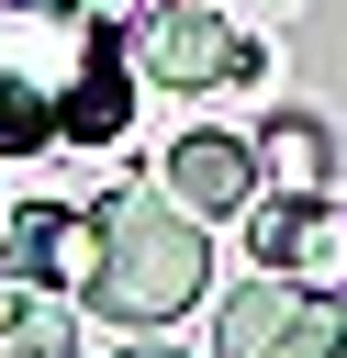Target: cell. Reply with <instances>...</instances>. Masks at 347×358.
<instances>
[{
	"instance_id": "1",
	"label": "cell",
	"mask_w": 347,
	"mask_h": 358,
	"mask_svg": "<svg viewBox=\"0 0 347 358\" xmlns=\"http://www.w3.org/2000/svg\"><path fill=\"white\" fill-rule=\"evenodd\" d=\"M90 224H101L90 313H112V324H168V313H190V302H201V280H213L201 213H179L157 179H146V190H112Z\"/></svg>"
},
{
	"instance_id": "2",
	"label": "cell",
	"mask_w": 347,
	"mask_h": 358,
	"mask_svg": "<svg viewBox=\"0 0 347 358\" xmlns=\"http://www.w3.org/2000/svg\"><path fill=\"white\" fill-rule=\"evenodd\" d=\"M213 358H347V313H336V291L269 268L213 313Z\"/></svg>"
},
{
	"instance_id": "3",
	"label": "cell",
	"mask_w": 347,
	"mask_h": 358,
	"mask_svg": "<svg viewBox=\"0 0 347 358\" xmlns=\"http://www.w3.org/2000/svg\"><path fill=\"white\" fill-rule=\"evenodd\" d=\"M134 78H157V90H246L257 78V45L213 0H157L134 22Z\"/></svg>"
},
{
	"instance_id": "4",
	"label": "cell",
	"mask_w": 347,
	"mask_h": 358,
	"mask_svg": "<svg viewBox=\"0 0 347 358\" xmlns=\"http://www.w3.org/2000/svg\"><path fill=\"white\" fill-rule=\"evenodd\" d=\"M246 246H257V268H280V280H313V291L347 280V213H336L325 190L246 201Z\"/></svg>"
},
{
	"instance_id": "5",
	"label": "cell",
	"mask_w": 347,
	"mask_h": 358,
	"mask_svg": "<svg viewBox=\"0 0 347 358\" xmlns=\"http://www.w3.org/2000/svg\"><path fill=\"white\" fill-rule=\"evenodd\" d=\"M90 257H101V224L67 201H22L0 224V280H22V291H90Z\"/></svg>"
},
{
	"instance_id": "6",
	"label": "cell",
	"mask_w": 347,
	"mask_h": 358,
	"mask_svg": "<svg viewBox=\"0 0 347 358\" xmlns=\"http://www.w3.org/2000/svg\"><path fill=\"white\" fill-rule=\"evenodd\" d=\"M157 190L179 201V213H201V224H224V213H246L257 201V145H235V134H179L168 157H157Z\"/></svg>"
},
{
	"instance_id": "7",
	"label": "cell",
	"mask_w": 347,
	"mask_h": 358,
	"mask_svg": "<svg viewBox=\"0 0 347 358\" xmlns=\"http://www.w3.org/2000/svg\"><path fill=\"white\" fill-rule=\"evenodd\" d=\"M123 123H134V56L101 34V45L78 56V78H67V101H56V134H67V145H112Z\"/></svg>"
},
{
	"instance_id": "8",
	"label": "cell",
	"mask_w": 347,
	"mask_h": 358,
	"mask_svg": "<svg viewBox=\"0 0 347 358\" xmlns=\"http://www.w3.org/2000/svg\"><path fill=\"white\" fill-rule=\"evenodd\" d=\"M0 358H67V313H56V291L0 280Z\"/></svg>"
},
{
	"instance_id": "9",
	"label": "cell",
	"mask_w": 347,
	"mask_h": 358,
	"mask_svg": "<svg viewBox=\"0 0 347 358\" xmlns=\"http://www.w3.org/2000/svg\"><path fill=\"white\" fill-rule=\"evenodd\" d=\"M269 168H291V190H313V168H325V134H313V123H280V134H269Z\"/></svg>"
},
{
	"instance_id": "10",
	"label": "cell",
	"mask_w": 347,
	"mask_h": 358,
	"mask_svg": "<svg viewBox=\"0 0 347 358\" xmlns=\"http://www.w3.org/2000/svg\"><path fill=\"white\" fill-rule=\"evenodd\" d=\"M123 358H179V347H123Z\"/></svg>"
}]
</instances>
